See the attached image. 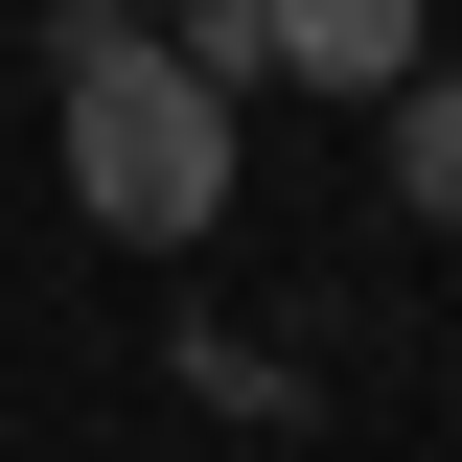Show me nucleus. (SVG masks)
Wrapping results in <instances>:
<instances>
[{"label":"nucleus","instance_id":"nucleus-4","mask_svg":"<svg viewBox=\"0 0 462 462\" xmlns=\"http://www.w3.org/2000/svg\"><path fill=\"white\" fill-rule=\"evenodd\" d=\"M185 69L231 93V69H254V0H185Z\"/></svg>","mask_w":462,"mask_h":462},{"label":"nucleus","instance_id":"nucleus-3","mask_svg":"<svg viewBox=\"0 0 462 462\" xmlns=\"http://www.w3.org/2000/svg\"><path fill=\"white\" fill-rule=\"evenodd\" d=\"M393 185L462 231V69H416V93H393Z\"/></svg>","mask_w":462,"mask_h":462},{"label":"nucleus","instance_id":"nucleus-1","mask_svg":"<svg viewBox=\"0 0 462 462\" xmlns=\"http://www.w3.org/2000/svg\"><path fill=\"white\" fill-rule=\"evenodd\" d=\"M47 69H69V208H93L116 254H208V208H231V93H208L185 47H139L116 0H69Z\"/></svg>","mask_w":462,"mask_h":462},{"label":"nucleus","instance_id":"nucleus-2","mask_svg":"<svg viewBox=\"0 0 462 462\" xmlns=\"http://www.w3.org/2000/svg\"><path fill=\"white\" fill-rule=\"evenodd\" d=\"M254 69H300V93H416V0H254Z\"/></svg>","mask_w":462,"mask_h":462}]
</instances>
